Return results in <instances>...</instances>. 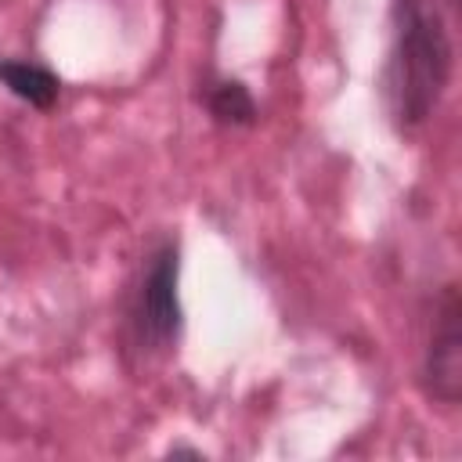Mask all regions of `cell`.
<instances>
[{
	"instance_id": "cell-1",
	"label": "cell",
	"mask_w": 462,
	"mask_h": 462,
	"mask_svg": "<svg viewBox=\"0 0 462 462\" xmlns=\"http://www.w3.org/2000/svg\"><path fill=\"white\" fill-rule=\"evenodd\" d=\"M455 76V43L440 0H390L379 101L393 134L422 130Z\"/></svg>"
},
{
	"instance_id": "cell-4",
	"label": "cell",
	"mask_w": 462,
	"mask_h": 462,
	"mask_svg": "<svg viewBox=\"0 0 462 462\" xmlns=\"http://www.w3.org/2000/svg\"><path fill=\"white\" fill-rule=\"evenodd\" d=\"M199 105L206 108V116H209L217 126H227V130L253 126L256 116H260L253 90H249L238 76H224V72H206V76H202Z\"/></svg>"
},
{
	"instance_id": "cell-3",
	"label": "cell",
	"mask_w": 462,
	"mask_h": 462,
	"mask_svg": "<svg viewBox=\"0 0 462 462\" xmlns=\"http://www.w3.org/2000/svg\"><path fill=\"white\" fill-rule=\"evenodd\" d=\"M419 390L426 401L455 408L462 401V303L458 282H444L430 300L426 343L419 354Z\"/></svg>"
},
{
	"instance_id": "cell-5",
	"label": "cell",
	"mask_w": 462,
	"mask_h": 462,
	"mask_svg": "<svg viewBox=\"0 0 462 462\" xmlns=\"http://www.w3.org/2000/svg\"><path fill=\"white\" fill-rule=\"evenodd\" d=\"M0 87L36 112H51L61 97V76L36 58H0Z\"/></svg>"
},
{
	"instance_id": "cell-6",
	"label": "cell",
	"mask_w": 462,
	"mask_h": 462,
	"mask_svg": "<svg viewBox=\"0 0 462 462\" xmlns=\"http://www.w3.org/2000/svg\"><path fill=\"white\" fill-rule=\"evenodd\" d=\"M166 455H170V458H177V455H191V458H202V448H191V444H170V448H166Z\"/></svg>"
},
{
	"instance_id": "cell-2",
	"label": "cell",
	"mask_w": 462,
	"mask_h": 462,
	"mask_svg": "<svg viewBox=\"0 0 462 462\" xmlns=\"http://www.w3.org/2000/svg\"><path fill=\"white\" fill-rule=\"evenodd\" d=\"M180 263V238L159 235L123 285L116 310V339L126 368L134 372L170 361L184 343Z\"/></svg>"
}]
</instances>
